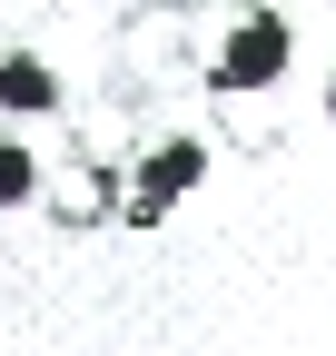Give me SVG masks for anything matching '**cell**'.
<instances>
[{"label": "cell", "instance_id": "1", "mask_svg": "<svg viewBox=\"0 0 336 356\" xmlns=\"http://www.w3.org/2000/svg\"><path fill=\"white\" fill-rule=\"evenodd\" d=\"M287 60H297L287 10L277 0H237V10L218 20V40H208V99H267V89L287 79Z\"/></svg>", "mask_w": 336, "mask_h": 356}, {"label": "cell", "instance_id": "2", "mask_svg": "<svg viewBox=\"0 0 336 356\" xmlns=\"http://www.w3.org/2000/svg\"><path fill=\"white\" fill-rule=\"evenodd\" d=\"M198 178H208V139L198 129H168V139H149L129 168H119V218H129V228H158Z\"/></svg>", "mask_w": 336, "mask_h": 356}, {"label": "cell", "instance_id": "3", "mask_svg": "<svg viewBox=\"0 0 336 356\" xmlns=\"http://www.w3.org/2000/svg\"><path fill=\"white\" fill-rule=\"evenodd\" d=\"M60 109H69V79L50 70V50L0 40V119H60Z\"/></svg>", "mask_w": 336, "mask_h": 356}, {"label": "cell", "instance_id": "4", "mask_svg": "<svg viewBox=\"0 0 336 356\" xmlns=\"http://www.w3.org/2000/svg\"><path fill=\"white\" fill-rule=\"evenodd\" d=\"M69 228H99V218H119V168H69V188L50 198Z\"/></svg>", "mask_w": 336, "mask_h": 356}, {"label": "cell", "instance_id": "5", "mask_svg": "<svg viewBox=\"0 0 336 356\" xmlns=\"http://www.w3.org/2000/svg\"><path fill=\"white\" fill-rule=\"evenodd\" d=\"M50 178H40V149L20 139V119H0V208H30Z\"/></svg>", "mask_w": 336, "mask_h": 356}, {"label": "cell", "instance_id": "6", "mask_svg": "<svg viewBox=\"0 0 336 356\" xmlns=\"http://www.w3.org/2000/svg\"><path fill=\"white\" fill-rule=\"evenodd\" d=\"M326 129H336V60H326Z\"/></svg>", "mask_w": 336, "mask_h": 356}]
</instances>
